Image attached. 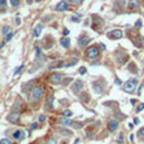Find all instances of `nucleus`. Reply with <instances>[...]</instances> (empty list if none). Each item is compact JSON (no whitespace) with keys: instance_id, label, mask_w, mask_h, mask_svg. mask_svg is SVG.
Segmentation results:
<instances>
[{"instance_id":"1a4fd4ad","label":"nucleus","mask_w":144,"mask_h":144,"mask_svg":"<svg viewBox=\"0 0 144 144\" xmlns=\"http://www.w3.org/2000/svg\"><path fill=\"white\" fill-rule=\"evenodd\" d=\"M68 8H70V5H68L67 0H62V1H60L56 5V10H57V12H65V10H67Z\"/></svg>"},{"instance_id":"c03bdc74","label":"nucleus","mask_w":144,"mask_h":144,"mask_svg":"<svg viewBox=\"0 0 144 144\" xmlns=\"http://www.w3.org/2000/svg\"><path fill=\"white\" fill-rule=\"evenodd\" d=\"M100 48H101V51H105V49H106L105 44H102V43H100Z\"/></svg>"},{"instance_id":"9d476101","label":"nucleus","mask_w":144,"mask_h":144,"mask_svg":"<svg viewBox=\"0 0 144 144\" xmlns=\"http://www.w3.org/2000/svg\"><path fill=\"white\" fill-rule=\"evenodd\" d=\"M88 42H90V38H88V35L82 34V35L79 38V42H77V44H79L80 48H83V47H86L87 44H88Z\"/></svg>"},{"instance_id":"58836bf2","label":"nucleus","mask_w":144,"mask_h":144,"mask_svg":"<svg viewBox=\"0 0 144 144\" xmlns=\"http://www.w3.org/2000/svg\"><path fill=\"white\" fill-rule=\"evenodd\" d=\"M118 142L123 143V133H120V134H119V136H118Z\"/></svg>"},{"instance_id":"a18cd8bd","label":"nucleus","mask_w":144,"mask_h":144,"mask_svg":"<svg viewBox=\"0 0 144 144\" xmlns=\"http://www.w3.org/2000/svg\"><path fill=\"white\" fill-rule=\"evenodd\" d=\"M38 128V124H32L31 125V129H37Z\"/></svg>"},{"instance_id":"a211bd4d","label":"nucleus","mask_w":144,"mask_h":144,"mask_svg":"<svg viewBox=\"0 0 144 144\" xmlns=\"http://www.w3.org/2000/svg\"><path fill=\"white\" fill-rule=\"evenodd\" d=\"M66 63L63 61H56L54 63H52L49 66V70H54V68H61V67H63Z\"/></svg>"},{"instance_id":"a19ab883","label":"nucleus","mask_w":144,"mask_h":144,"mask_svg":"<svg viewBox=\"0 0 144 144\" xmlns=\"http://www.w3.org/2000/svg\"><path fill=\"white\" fill-rule=\"evenodd\" d=\"M68 34H70V31H68L67 28H65L63 29V35H68Z\"/></svg>"},{"instance_id":"6e6552de","label":"nucleus","mask_w":144,"mask_h":144,"mask_svg":"<svg viewBox=\"0 0 144 144\" xmlns=\"http://www.w3.org/2000/svg\"><path fill=\"white\" fill-rule=\"evenodd\" d=\"M82 87H83V82L81 80H76L75 82L72 83V91L75 92V94H79V92L82 90Z\"/></svg>"},{"instance_id":"9b49d317","label":"nucleus","mask_w":144,"mask_h":144,"mask_svg":"<svg viewBox=\"0 0 144 144\" xmlns=\"http://www.w3.org/2000/svg\"><path fill=\"white\" fill-rule=\"evenodd\" d=\"M119 123H120V121H118L116 119L110 120L109 123H108V129H109L110 131H115L116 129H118V127H119Z\"/></svg>"},{"instance_id":"4468645a","label":"nucleus","mask_w":144,"mask_h":144,"mask_svg":"<svg viewBox=\"0 0 144 144\" xmlns=\"http://www.w3.org/2000/svg\"><path fill=\"white\" fill-rule=\"evenodd\" d=\"M33 82H34V81H28L27 85H23V87H22V91H23V94H24V92H25V94H31L32 88L34 87V86H33Z\"/></svg>"},{"instance_id":"20e7f679","label":"nucleus","mask_w":144,"mask_h":144,"mask_svg":"<svg viewBox=\"0 0 144 144\" xmlns=\"http://www.w3.org/2000/svg\"><path fill=\"white\" fill-rule=\"evenodd\" d=\"M136 82H138V81H136L135 79L129 80V81H127V82H124V83H123V90H124L125 92H129V94H130V92H133V91L135 90Z\"/></svg>"},{"instance_id":"473e14b6","label":"nucleus","mask_w":144,"mask_h":144,"mask_svg":"<svg viewBox=\"0 0 144 144\" xmlns=\"http://www.w3.org/2000/svg\"><path fill=\"white\" fill-rule=\"evenodd\" d=\"M142 110H144V102H142V104H139L136 106V113H140Z\"/></svg>"},{"instance_id":"c9c22d12","label":"nucleus","mask_w":144,"mask_h":144,"mask_svg":"<svg viewBox=\"0 0 144 144\" xmlns=\"http://www.w3.org/2000/svg\"><path fill=\"white\" fill-rule=\"evenodd\" d=\"M71 81H72V79H66L65 81H62V83H63L65 86H67V85H68L70 82H71Z\"/></svg>"},{"instance_id":"ea45409f","label":"nucleus","mask_w":144,"mask_h":144,"mask_svg":"<svg viewBox=\"0 0 144 144\" xmlns=\"http://www.w3.org/2000/svg\"><path fill=\"white\" fill-rule=\"evenodd\" d=\"M68 1H71L72 4H80V3H81V0H68Z\"/></svg>"},{"instance_id":"423d86ee","label":"nucleus","mask_w":144,"mask_h":144,"mask_svg":"<svg viewBox=\"0 0 144 144\" xmlns=\"http://www.w3.org/2000/svg\"><path fill=\"white\" fill-rule=\"evenodd\" d=\"M53 104H54V95L53 94H48L44 101V109L46 110H52L53 109Z\"/></svg>"},{"instance_id":"bb28decb","label":"nucleus","mask_w":144,"mask_h":144,"mask_svg":"<svg viewBox=\"0 0 144 144\" xmlns=\"http://www.w3.org/2000/svg\"><path fill=\"white\" fill-rule=\"evenodd\" d=\"M22 70H24V65H20L19 67H17V68H15V71H14V76H18V75H19Z\"/></svg>"},{"instance_id":"37998d69","label":"nucleus","mask_w":144,"mask_h":144,"mask_svg":"<svg viewBox=\"0 0 144 144\" xmlns=\"http://www.w3.org/2000/svg\"><path fill=\"white\" fill-rule=\"evenodd\" d=\"M79 18H80V17H77V15H76V17H72V18H71V20H72V22H75V23H76V22L79 20Z\"/></svg>"},{"instance_id":"393cba45","label":"nucleus","mask_w":144,"mask_h":144,"mask_svg":"<svg viewBox=\"0 0 144 144\" xmlns=\"http://www.w3.org/2000/svg\"><path fill=\"white\" fill-rule=\"evenodd\" d=\"M10 4H12L13 8H18L20 5V0H10Z\"/></svg>"},{"instance_id":"5701e85b","label":"nucleus","mask_w":144,"mask_h":144,"mask_svg":"<svg viewBox=\"0 0 144 144\" xmlns=\"http://www.w3.org/2000/svg\"><path fill=\"white\" fill-rule=\"evenodd\" d=\"M1 33H3V35H6L8 33H10V27L9 25H4L1 29Z\"/></svg>"},{"instance_id":"2f4dec72","label":"nucleus","mask_w":144,"mask_h":144,"mask_svg":"<svg viewBox=\"0 0 144 144\" xmlns=\"http://www.w3.org/2000/svg\"><path fill=\"white\" fill-rule=\"evenodd\" d=\"M13 35H14V32H10V33H8V34H6V37H5V42H9V40L13 38Z\"/></svg>"},{"instance_id":"c756f323","label":"nucleus","mask_w":144,"mask_h":144,"mask_svg":"<svg viewBox=\"0 0 144 144\" xmlns=\"http://www.w3.org/2000/svg\"><path fill=\"white\" fill-rule=\"evenodd\" d=\"M63 116L65 118H71L72 116V111H71V110H65V111H63Z\"/></svg>"},{"instance_id":"7ed1b4c3","label":"nucleus","mask_w":144,"mask_h":144,"mask_svg":"<svg viewBox=\"0 0 144 144\" xmlns=\"http://www.w3.org/2000/svg\"><path fill=\"white\" fill-rule=\"evenodd\" d=\"M48 80H49V82L53 83V85H60V83H62V80H63V73L52 72L49 75V77H48Z\"/></svg>"},{"instance_id":"412c9836","label":"nucleus","mask_w":144,"mask_h":144,"mask_svg":"<svg viewBox=\"0 0 144 144\" xmlns=\"http://www.w3.org/2000/svg\"><path fill=\"white\" fill-rule=\"evenodd\" d=\"M115 119H116L118 121H121V120H124V119H127V115L121 114L120 111H116V113H115Z\"/></svg>"},{"instance_id":"f257e3e1","label":"nucleus","mask_w":144,"mask_h":144,"mask_svg":"<svg viewBox=\"0 0 144 144\" xmlns=\"http://www.w3.org/2000/svg\"><path fill=\"white\" fill-rule=\"evenodd\" d=\"M43 95H44V86L43 85H35L31 91V101L38 102Z\"/></svg>"},{"instance_id":"b1692460","label":"nucleus","mask_w":144,"mask_h":144,"mask_svg":"<svg viewBox=\"0 0 144 144\" xmlns=\"http://www.w3.org/2000/svg\"><path fill=\"white\" fill-rule=\"evenodd\" d=\"M128 70L129 71H131L133 73H138V70H136V67H135V65L134 63H130L128 66Z\"/></svg>"},{"instance_id":"6ab92c4d","label":"nucleus","mask_w":144,"mask_h":144,"mask_svg":"<svg viewBox=\"0 0 144 144\" xmlns=\"http://www.w3.org/2000/svg\"><path fill=\"white\" fill-rule=\"evenodd\" d=\"M79 97H80V100L82 101V102H85V104L90 101V96H88L87 92H82V94H80V95H79Z\"/></svg>"},{"instance_id":"de8ad7c7","label":"nucleus","mask_w":144,"mask_h":144,"mask_svg":"<svg viewBox=\"0 0 144 144\" xmlns=\"http://www.w3.org/2000/svg\"><path fill=\"white\" fill-rule=\"evenodd\" d=\"M134 124H135V125L139 124V119H138V118H135V119H134Z\"/></svg>"},{"instance_id":"4c0bfd02","label":"nucleus","mask_w":144,"mask_h":144,"mask_svg":"<svg viewBox=\"0 0 144 144\" xmlns=\"http://www.w3.org/2000/svg\"><path fill=\"white\" fill-rule=\"evenodd\" d=\"M43 121H46V116H44V115H39V123H43Z\"/></svg>"},{"instance_id":"dca6fc26","label":"nucleus","mask_w":144,"mask_h":144,"mask_svg":"<svg viewBox=\"0 0 144 144\" xmlns=\"http://www.w3.org/2000/svg\"><path fill=\"white\" fill-rule=\"evenodd\" d=\"M139 5H140L139 0H129L128 1V8L129 9H136V8H139Z\"/></svg>"},{"instance_id":"cd10ccee","label":"nucleus","mask_w":144,"mask_h":144,"mask_svg":"<svg viewBox=\"0 0 144 144\" xmlns=\"http://www.w3.org/2000/svg\"><path fill=\"white\" fill-rule=\"evenodd\" d=\"M46 144H58V142H57L56 138H53V136H52V138H49V139L47 140Z\"/></svg>"},{"instance_id":"09e8293b","label":"nucleus","mask_w":144,"mask_h":144,"mask_svg":"<svg viewBox=\"0 0 144 144\" xmlns=\"http://www.w3.org/2000/svg\"><path fill=\"white\" fill-rule=\"evenodd\" d=\"M35 1H40V0H35Z\"/></svg>"},{"instance_id":"79ce46f5","label":"nucleus","mask_w":144,"mask_h":144,"mask_svg":"<svg viewBox=\"0 0 144 144\" xmlns=\"http://www.w3.org/2000/svg\"><path fill=\"white\" fill-rule=\"evenodd\" d=\"M139 134H140V135H142V136H144V127L139 129Z\"/></svg>"},{"instance_id":"c85d7f7f","label":"nucleus","mask_w":144,"mask_h":144,"mask_svg":"<svg viewBox=\"0 0 144 144\" xmlns=\"http://www.w3.org/2000/svg\"><path fill=\"white\" fill-rule=\"evenodd\" d=\"M0 144H13V143H12V140L8 139V138H3L0 140Z\"/></svg>"},{"instance_id":"ddd939ff","label":"nucleus","mask_w":144,"mask_h":144,"mask_svg":"<svg viewBox=\"0 0 144 144\" xmlns=\"http://www.w3.org/2000/svg\"><path fill=\"white\" fill-rule=\"evenodd\" d=\"M13 138L15 140H23L25 138V134L23 130H20V129H18V130H15L13 133Z\"/></svg>"},{"instance_id":"72a5a7b5","label":"nucleus","mask_w":144,"mask_h":144,"mask_svg":"<svg viewBox=\"0 0 144 144\" xmlns=\"http://www.w3.org/2000/svg\"><path fill=\"white\" fill-rule=\"evenodd\" d=\"M86 71H87V70H86V67H83V66H82V67H80V70H79L80 75H85V73H86Z\"/></svg>"},{"instance_id":"f8f14e48","label":"nucleus","mask_w":144,"mask_h":144,"mask_svg":"<svg viewBox=\"0 0 144 144\" xmlns=\"http://www.w3.org/2000/svg\"><path fill=\"white\" fill-rule=\"evenodd\" d=\"M92 88H94V91L96 94H102V91H104V85L99 83L97 81H95V82H92Z\"/></svg>"},{"instance_id":"0eeeda50","label":"nucleus","mask_w":144,"mask_h":144,"mask_svg":"<svg viewBox=\"0 0 144 144\" xmlns=\"http://www.w3.org/2000/svg\"><path fill=\"white\" fill-rule=\"evenodd\" d=\"M106 35H108V38H110V39H120L121 37H123V32H121L120 29H114V31L109 32Z\"/></svg>"},{"instance_id":"39448f33","label":"nucleus","mask_w":144,"mask_h":144,"mask_svg":"<svg viewBox=\"0 0 144 144\" xmlns=\"http://www.w3.org/2000/svg\"><path fill=\"white\" fill-rule=\"evenodd\" d=\"M6 120H8L9 123H13V124L19 123V120H20V113L19 111H12V113H9L8 116H6Z\"/></svg>"},{"instance_id":"aec40b11","label":"nucleus","mask_w":144,"mask_h":144,"mask_svg":"<svg viewBox=\"0 0 144 144\" xmlns=\"http://www.w3.org/2000/svg\"><path fill=\"white\" fill-rule=\"evenodd\" d=\"M61 46L63 48H70V46H71V40H70V38H62L61 39Z\"/></svg>"},{"instance_id":"f3484780","label":"nucleus","mask_w":144,"mask_h":144,"mask_svg":"<svg viewBox=\"0 0 144 144\" xmlns=\"http://www.w3.org/2000/svg\"><path fill=\"white\" fill-rule=\"evenodd\" d=\"M42 29H43V24L42 23L38 24V25H35L34 29H33V35H34V37H39L40 33H42Z\"/></svg>"},{"instance_id":"2eb2a0df","label":"nucleus","mask_w":144,"mask_h":144,"mask_svg":"<svg viewBox=\"0 0 144 144\" xmlns=\"http://www.w3.org/2000/svg\"><path fill=\"white\" fill-rule=\"evenodd\" d=\"M58 123H60L62 127H71L72 125V121L70 120V118H65V116H62L58 119Z\"/></svg>"},{"instance_id":"7c9ffc66","label":"nucleus","mask_w":144,"mask_h":144,"mask_svg":"<svg viewBox=\"0 0 144 144\" xmlns=\"http://www.w3.org/2000/svg\"><path fill=\"white\" fill-rule=\"evenodd\" d=\"M34 51H35V57H40V56H42V51H40L39 47H35Z\"/></svg>"},{"instance_id":"a878e982","label":"nucleus","mask_w":144,"mask_h":144,"mask_svg":"<svg viewBox=\"0 0 144 144\" xmlns=\"http://www.w3.org/2000/svg\"><path fill=\"white\" fill-rule=\"evenodd\" d=\"M61 134L62 135H66V136H71L72 135V131L67 130V129H61Z\"/></svg>"},{"instance_id":"e433bc0d","label":"nucleus","mask_w":144,"mask_h":144,"mask_svg":"<svg viewBox=\"0 0 144 144\" xmlns=\"http://www.w3.org/2000/svg\"><path fill=\"white\" fill-rule=\"evenodd\" d=\"M115 83L119 85V86H121V85H123V81H121L120 79H115Z\"/></svg>"},{"instance_id":"f704fd0d","label":"nucleus","mask_w":144,"mask_h":144,"mask_svg":"<svg viewBox=\"0 0 144 144\" xmlns=\"http://www.w3.org/2000/svg\"><path fill=\"white\" fill-rule=\"evenodd\" d=\"M142 25H143V23H142V20H140V19L135 22V27H136V28H140Z\"/></svg>"},{"instance_id":"f03ea898","label":"nucleus","mask_w":144,"mask_h":144,"mask_svg":"<svg viewBox=\"0 0 144 144\" xmlns=\"http://www.w3.org/2000/svg\"><path fill=\"white\" fill-rule=\"evenodd\" d=\"M99 54H100V49H99L97 46H90L86 49V57L90 58V60H95V58H97Z\"/></svg>"},{"instance_id":"4be33fe9","label":"nucleus","mask_w":144,"mask_h":144,"mask_svg":"<svg viewBox=\"0 0 144 144\" xmlns=\"http://www.w3.org/2000/svg\"><path fill=\"white\" fill-rule=\"evenodd\" d=\"M77 62H79V60H77V58H72L71 61H70V63H66L65 65V67H72V66H75Z\"/></svg>"},{"instance_id":"49530a36","label":"nucleus","mask_w":144,"mask_h":144,"mask_svg":"<svg viewBox=\"0 0 144 144\" xmlns=\"http://www.w3.org/2000/svg\"><path fill=\"white\" fill-rule=\"evenodd\" d=\"M130 104H131V105H135V104H136V100H135V99H131V100H130Z\"/></svg>"}]
</instances>
